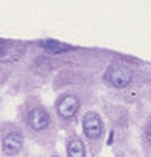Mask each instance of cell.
Instances as JSON below:
<instances>
[{
	"instance_id": "1",
	"label": "cell",
	"mask_w": 151,
	"mask_h": 157,
	"mask_svg": "<svg viewBox=\"0 0 151 157\" xmlns=\"http://www.w3.org/2000/svg\"><path fill=\"white\" fill-rule=\"evenodd\" d=\"M105 78L111 86H114L118 89H124L130 84V81L133 78V72L130 67H127L124 64H110L105 72Z\"/></svg>"
},
{
	"instance_id": "2",
	"label": "cell",
	"mask_w": 151,
	"mask_h": 157,
	"mask_svg": "<svg viewBox=\"0 0 151 157\" xmlns=\"http://www.w3.org/2000/svg\"><path fill=\"white\" fill-rule=\"evenodd\" d=\"M83 128H84V134L89 139H98L102 133V121L96 113L90 111L83 119Z\"/></svg>"
},
{
	"instance_id": "3",
	"label": "cell",
	"mask_w": 151,
	"mask_h": 157,
	"mask_svg": "<svg viewBox=\"0 0 151 157\" xmlns=\"http://www.w3.org/2000/svg\"><path fill=\"white\" fill-rule=\"evenodd\" d=\"M23 148V134L20 131H11L3 137V151L8 156H15Z\"/></svg>"
},
{
	"instance_id": "4",
	"label": "cell",
	"mask_w": 151,
	"mask_h": 157,
	"mask_svg": "<svg viewBox=\"0 0 151 157\" xmlns=\"http://www.w3.org/2000/svg\"><path fill=\"white\" fill-rule=\"evenodd\" d=\"M78 108H79V101H78V98L73 96V95H67V96H64V98L58 102V113H60V116L64 117V119L73 117V116L76 114Z\"/></svg>"
},
{
	"instance_id": "5",
	"label": "cell",
	"mask_w": 151,
	"mask_h": 157,
	"mask_svg": "<svg viewBox=\"0 0 151 157\" xmlns=\"http://www.w3.org/2000/svg\"><path fill=\"white\" fill-rule=\"evenodd\" d=\"M28 122H29L31 128L41 131V130L48 128V125H49V114L45 108H34L28 116Z\"/></svg>"
},
{
	"instance_id": "6",
	"label": "cell",
	"mask_w": 151,
	"mask_h": 157,
	"mask_svg": "<svg viewBox=\"0 0 151 157\" xmlns=\"http://www.w3.org/2000/svg\"><path fill=\"white\" fill-rule=\"evenodd\" d=\"M67 156L69 157H86V148L81 139L72 137L67 142Z\"/></svg>"
},
{
	"instance_id": "7",
	"label": "cell",
	"mask_w": 151,
	"mask_h": 157,
	"mask_svg": "<svg viewBox=\"0 0 151 157\" xmlns=\"http://www.w3.org/2000/svg\"><path fill=\"white\" fill-rule=\"evenodd\" d=\"M41 46L52 53H63V52H67V51L72 49V46L63 44V43H60L58 40H45V41L41 43Z\"/></svg>"
},
{
	"instance_id": "8",
	"label": "cell",
	"mask_w": 151,
	"mask_h": 157,
	"mask_svg": "<svg viewBox=\"0 0 151 157\" xmlns=\"http://www.w3.org/2000/svg\"><path fill=\"white\" fill-rule=\"evenodd\" d=\"M6 53H8V44L0 41V56H5Z\"/></svg>"
}]
</instances>
